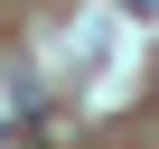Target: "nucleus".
Returning <instances> with one entry per match:
<instances>
[{
    "label": "nucleus",
    "mask_w": 159,
    "mask_h": 149,
    "mask_svg": "<svg viewBox=\"0 0 159 149\" xmlns=\"http://www.w3.org/2000/svg\"><path fill=\"white\" fill-rule=\"evenodd\" d=\"M122 10H140V19H150V10H159V0H122Z\"/></svg>",
    "instance_id": "obj_1"
}]
</instances>
